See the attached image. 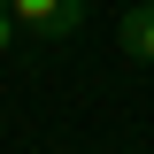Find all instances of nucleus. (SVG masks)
<instances>
[{
	"label": "nucleus",
	"instance_id": "f257e3e1",
	"mask_svg": "<svg viewBox=\"0 0 154 154\" xmlns=\"http://www.w3.org/2000/svg\"><path fill=\"white\" fill-rule=\"evenodd\" d=\"M31 38H77L85 31V0H8Z\"/></svg>",
	"mask_w": 154,
	"mask_h": 154
},
{
	"label": "nucleus",
	"instance_id": "f03ea898",
	"mask_svg": "<svg viewBox=\"0 0 154 154\" xmlns=\"http://www.w3.org/2000/svg\"><path fill=\"white\" fill-rule=\"evenodd\" d=\"M116 46H123V54H131L139 69H154V0H139L131 16L116 23Z\"/></svg>",
	"mask_w": 154,
	"mask_h": 154
},
{
	"label": "nucleus",
	"instance_id": "7ed1b4c3",
	"mask_svg": "<svg viewBox=\"0 0 154 154\" xmlns=\"http://www.w3.org/2000/svg\"><path fill=\"white\" fill-rule=\"evenodd\" d=\"M16 31H23V23H16V8L0 0V62H8V46H16Z\"/></svg>",
	"mask_w": 154,
	"mask_h": 154
}]
</instances>
